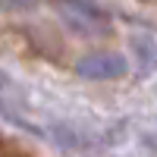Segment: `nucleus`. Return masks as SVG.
<instances>
[{
	"label": "nucleus",
	"mask_w": 157,
	"mask_h": 157,
	"mask_svg": "<svg viewBox=\"0 0 157 157\" xmlns=\"http://www.w3.org/2000/svg\"><path fill=\"white\" fill-rule=\"evenodd\" d=\"M107 3L126 6V10H135V13H157V0H107Z\"/></svg>",
	"instance_id": "f257e3e1"
}]
</instances>
